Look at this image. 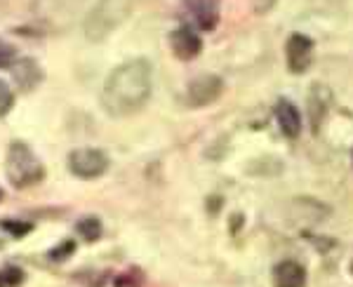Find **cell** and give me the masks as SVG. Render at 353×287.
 Listing matches in <instances>:
<instances>
[{"mask_svg": "<svg viewBox=\"0 0 353 287\" xmlns=\"http://www.w3.org/2000/svg\"><path fill=\"white\" fill-rule=\"evenodd\" d=\"M153 88V71L146 59L125 61L106 78L101 90V106L109 116L123 118L139 111L149 101Z\"/></svg>", "mask_w": 353, "mask_h": 287, "instance_id": "cell-1", "label": "cell"}, {"mask_svg": "<svg viewBox=\"0 0 353 287\" xmlns=\"http://www.w3.org/2000/svg\"><path fill=\"white\" fill-rule=\"evenodd\" d=\"M130 10H132V0H99L85 17V38L99 43L111 36L128 19Z\"/></svg>", "mask_w": 353, "mask_h": 287, "instance_id": "cell-2", "label": "cell"}, {"mask_svg": "<svg viewBox=\"0 0 353 287\" xmlns=\"http://www.w3.org/2000/svg\"><path fill=\"white\" fill-rule=\"evenodd\" d=\"M5 172H8V179L17 188H26L31 184H38L45 177L41 160L36 158V153L24 141L10 144L8 158H5Z\"/></svg>", "mask_w": 353, "mask_h": 287, "instance_id": "cell-3", "label": "cell"}, {"mask_svg": "<svg viewBox=\"0 0 353 287\" xmlns=\"http://www.w3.org/2000/svg\"><path fill=\"white\" fill-rule=\"evenodd\" d=\"M88 0H33L31 12L45 28L66 31L83 14Z\"/></svg>", "mask_w": 353, "mask_h": 287, "instance_id": "cell-4", "label": "cell"}, {"mask_svg": "<svg viewBox=\"0 0 353 287\" xmlns=\"http://www.w3.org/2000/svg\"><path fill=\"white\" fill-rule=\"evenodd\" d=\"M109 168V158L99 148H76L68 156V170L81 179H94L101 177Z\"/></svg>", "mask_w": 353, "mask_h": 287, "instance_id": "cell-5", "label": "cell"}, {"mask_svg": "<svg viewBox=\"0 0 353 287\" xmlns=\"http://www.w3.org/2000/svg\"><path fill=\"white\" fill-rule=\"evenodd\" d=\"M221 92H224V80L214 73H205V76L191 80L189 90H186V101L191 108H203L214 104L221 97Z\"/></svg>", "mask_w": 353, "mask_h": 287, "instance_id": "cell-6", "label": "cell"}, {"mask_svg": "<svg viewBox=\"0 0 353 287\" xmlns=\"http://www.w3.org/2000/svg\"><path fill=\"white\" fill-rule=\"evenodd\" d=\"M285 57H288V68L290 73H304L309 71L311 59H313V40L304 33H294L288 38L285 45Z\"/></svg>", "mask_w": 353, "mask_h": 287, "instance_id": "cell-7", "label": "cell"}, {"mask_svg": "<svg viewBox=\"0 0 353 287\" xmlns=\"http://www.w3.org/2000/svg\"><path fill=\"white\" fill-rule=\"evenodd\" d=\"M170 45H172L174 57L181 61L196 59L203 50V40L191 26H179L176 31H172V36H170Z\"/></svg>", "mask_w": 353, "mask_h": 287, "instance_id": "cell-8", "label": "cell"}, {"mask_svg": "<svg viewBox=\"0 0 353 287\" xmlns=\"http://www.w3.org/2000/svg\"><path fill=\"white\" fill-rule=\"evenodd\" d=\"M184 8L201 31H214L219 24V0H184Z\"/></svg>", "mask_w": 353, "mask_h": 287, "instance_id": "cell-9", "label": "cell"}, {"mask_svg": "<svg viewBox=\"0 0 353 287\" xmlns=\"http://www.w3.org/2000/svg\"><path fill=\"white\" fill-rule=\"evenodd\" d=\"M276 120H278V128H281V132L288 137V139H297V137L301 135L299 108L294 106L290 99H278L276 101Z\"/></svg>", "mask_w": 353, "mask_h": 287, "instance_id": "cell-10", "label": "cell"}, {"mask_svg": "<svg viewBox=\"0 0 353 287\" xmlns=\"http://www.w3.org/2000/svg\"><path fill=\"white\" fill-rule=\"evenodd\" d=\"M273 287H304L306 285V271L304 266L292 259L278 261L273 266Z\"/></svg>", "mask_w": 353, "mask_h": 287, "instance_id": "cell-11", "label": "cell"}, {"mask_svg": "<svg viewBox=\"0 0 353 287\" xmlns=\"http://www.w3.org/2000/svg\"><path fill=\"white\" fill-rule=\"evenodd\" d=\"M12 78L19 85V90L31 92L43 80V71L33 59H17L12 64Z\"/></svg>", "mask_w": 353, "mask_h": 287, "instance_id": "cell-12", "label": "cell"}, {"mask_svg": "<svg viewBox=\"0 0 353 287\" xmlns=\"http://www.w3.org/2000/svg\"><path fill=\"white\" fill-rule=\"evenodd\" d=\"M327 104H330V92L323 88V85H313L311 95H309V113H311V128L318 135V128H321L323 118L327 113Z\"/></svg>", "mask_w": 353, "mask_h": 287, "instance_id": "cell-13", "label": "cell"}, {"mask_svg": "<svg viewBox=\"0 0 353 287\" xmlns=\"http://www.w3.org/2000/svg\"><path fill=\"white\" fill-rule=\"evenodd\" d=\"M76 231L81 233L85 240H97L101 235V224L97 217H85V219L78 221Z\"/></svg>", "mask_w": 353, "mask_h": 287, "instance_id": "cell-14", "label": "cell"}, {"mask_svg": "<svg viewBox=\"0 0 353 287\" xmlns=\"http://www.w3.org/2000/svg\"><path fill=\"white\" fill-rule=\"evenodd\" d=\"M12 104H14V92L8 88V83L0 80V118L8 116Z\"/></svg>", "mask_w": 353, "mask_h": 287, "instance_id": "cell-15", "label": "cell"}, {"mask_svg": "<svg viewBox=\"0 0 353 287\" xmlns=\"http://www.w3.org/2000/svg\"><path fill=\"white\" fill-rule=\"evenodd\" d=\"M21 280H24V273L19 271V268H5V271H0V287H14L19 285Z\"/></svg>", "mask_w": 353, "mask_h": 287, "instance_id": "cell-16", "label": "cell"}, {"mask_svg": "<svg viewBox=\"0 0 353 287\" xmlns=\"http://www.w3.org/2000/svg\"><path fill=\"white\" fill-rule=\"evenodd\" d=\"M14 61H17L14 48L5 43V40H0V68H10Z\"/></svg>", "mask_w": 353, "mask_h": 287, "instance_id": "cell-17", "label": "cell"}, {"mask_svg": "<svg viewBox=\"0 0 353 287\" xmlns=\"http://www.w3.org/2000/svg\"><path fill=\"white\" fill-rule=\"evenodd\" d=\"M5 231H10L14 235V238H21V235H26L31 231V224H24V221H5L3 224Z\"/></svg>", "mask_w": 353, "mask_h": 287, "instance_id": "cell-18", "label": "cell"}, {"mask_svg": "<svg viewBox=\"0 0 353 287\" xmlns=\"http://www.w3.org/2000/svg\"><path fill=\"white\" fill-rule=\"evenodd\" d=\"M351 273H353V261H351Z\"/></svg>", "mask_w": 353, "mask_h": 287, "instance_id": "cell-19", "label": "cell"}, {"mask_svg": "<svg viewBox=\"0 0 353 287\" xmlns=\"http://www.w3.org/2000/svg\"><path fill=\"white\" fill-rule=\"evenodd\" d=\"M0 198H3V191H0Z\"/></svg>", "mask_w": 353, "mask_h": 287, "instance_id": "cell-20", "label": "cell"}]
</instances>
